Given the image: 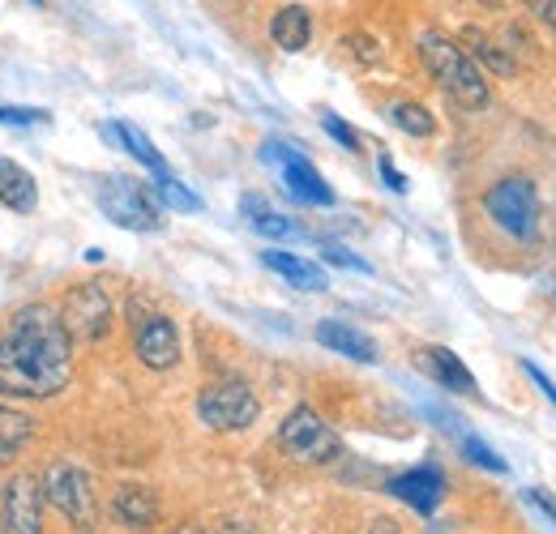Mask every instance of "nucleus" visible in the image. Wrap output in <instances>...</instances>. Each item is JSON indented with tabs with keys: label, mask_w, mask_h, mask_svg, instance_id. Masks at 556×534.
I'll return each mask as SVG.
<instances>
[{
	"label": "nucleus",
	"mask_w": 556,
	"mask_h": 534,
	"mask_svg": "<svg viewBox=\"0 0 556 534\" xmlns=\"http://www.w3.org/2000/svg\"><path fill=\"white\" fill-rule=\"evenodd\" d=\"M419 61L424 68L432 73V81L454 99V103H463V107H471V112H480L488 107V81H484V68L476 65L454 39H445V35H437V30H424L416 43Z\"/></svg>",
	"instance_id": "nucleus-2"
},
{
	"label": "nucleus",
	"mask_w": 556,
	"mask_h": 534,
	"mask_svg": "<svg viewBox=\"0 0 556 534\" xmlns=\"http://www.w3.org/2000/svg\"><path fill=\"white\" fill-rule=\"evenodd\" d=\"M262 262L275 269V274H282L291 287H300V291H326V287H330L326 269L317 266V262L295 257V253H278V249H270V253H262Z\"/></svg>",
	"instance_id": "nucleus-19"
},
{
	"label": "nucleus",
	"mask_w": 556,
	"mask_h": 534,
	"mask_svg": "<svg viewBox=\"0 0 556 534\" xmlns=\"http://www.w3.org/2000/svg\"><path fill=\"white\" fill-rule=\"evenodd\" d=\"M43 500L70 522L73 531H94L99 526V505H94V483L90 474L73 462H56L43 474Z\"/></svg>",
	"instance_id": "nucleus-6"
},
{
	"label": "nucleus",
	"mask_w": 556,
	"mask_h": 534,
	"mask_svg": "<svg viewBox=\"0 0 556 534\" xmlns=\"http://www.w3.org/2000/svg\"><path fill=\"white\" fill-rule=\"evenodd\" d=\"M522 496H527V500H531L535 509H544V518H548V522H553V526H556V496H553V492H540V487H527Z\"/></svg>",
	"instance_id": "nucleus-28"
},
{
	"label": "nucleus",
	"mask_w": 556,
	"mask_h": 534,
	"mask_svg": "<svg viewBox=\"0 0 556 534\" xmlns=\"http://www.w3.org/2000/svg\"><path fill=\"white\" fill-rule=\"evenodd\" d=\"M30 436H35L30 415H22L17 406H4V402H0V467H9V462L30 445Z\"/></svg>",
	"instance_id": "nucleus-20"
},
{
	"label": "nucleus",
	"mask_w": 556,
	"mask_h": 534,
	"mask_svg": "<svg viewBox=\"0 0 556 534\" xmlns=\"http://www.w3.org/2000/svg\"><path fill=\"white\" fill-rule=\"evenodd\" d=\"M73 338L52 304H26L0 338V398H52L70 385Z\"/></svg>",
	"instance_id": "nucleus-1"
},
{
	"label": "nucleus",
	"mask_w": 556,
	"mask_h": 534,
	"mask_svg": "<svg viewBox=\"0 0 556 534\" xmlns=\"http://www.w3.org/2000/svg\"><path fill=\"white\" fill-rule=\"evenodd\" d=\"M172 534H206V531H202V526H193V522H185V526H176Z\"/></svg>",
	"instance_id": "nucleus-33"
},
{
	"label": "nucleus",
	"mask_w": 556,
	"mask_h": 534,
	"mask_svg": "<svg viewBox=\"0 0 556 534\" xmlns=\"http://www.w3.org/2000/svg\"><path fill=\"white\" fill-rule=\"evenodd\" d=\"M99 209L108 223L125 231H159L163 227V205L159 198L138 185L134 176H103L99 180Z\"/></svg>",
	"instance_id": "nucleus-4"
},
{
	"label": "nucleus",
	"mask_w": 556,
	"mask_h": 534,
	"mask_svg": "<svg viewBox=\"0 0 556 534\" xmlns=\"http://www.w3.org/2000/svg\"><path fill=\"white\" fill-rule=\"evenodd\" d=\"M419 368H428V372H432V381H441L450 394H467V398H476V394H480L476 377L467 372V364H463L450 346H428V351L419 355Z\"/></svg>",
	"instance_id": "nucleus-14"
},
{
	"label": "nucleus",
	"mask_w": 556,
	"mask_h": 534,
	"mask_svg": "<svg viewBox=\"0 0 556 534\" xmlns=\"http://www.w3.org/2000/svg\"><path fill=\"white\" fill-rule=\"evenodd\" d=\"M134 321V351L150 372H167L180 364V334L172 326V317L163 313H129Z\"/></svg>",
	"instance_id": "nucleus-10"
},
{
	"label": "nucleus",
	"mask_w": 556,
	"mask_h": 534,
	"mask_svg": "<svg viewBox=\"0 0 556 534\" xmlns=\"http://www.w3.org/2000/svg\"><path fill=\"white\" fill-rule=\"evenodd\" d=\"M262 158L282 167V185H287V193L295 201H304V205H334V189L321 180V171H317L300 150H291V145H282V141H270V145L262 150Z\"/></svg>",
	"instance_id": "nucleus-11"
},
{
	"label": "nucleus",
	"mask_w": 556,
	"mask_h": 534,
	"mask_svg": "<svg viewBox=\"0 0 556 534\" xmlns=\"http://www.w3.org/2000/svg\"><path fill=\"white\" fill-rule=\"evenodd\" d=\"M386 492L399 496L403 505H412L419 518H432L437 505H441V496H445V474L437 467L403 470V474H394V479L386 483Z\"/></svg>",
	"instance_id": "nucleus-12"
},
{
	"label": "nucleus",
	"mask_w": 556,
	"mask_h": 534,
	"mask_svg": "<svg viewBox=\"0 0 556 534\" xmlns=\"http://www.w3.org/2000/svg\"><path fill=\"white\" fill-rule=\"evenodd\" d=\"M326 262H334V266H348V269H359V274H368V262L364 257H355V253H348V249H326Z\"/></svg>",
	"instance_id": "nucleus-30"
},
{
	"label": "nucleus",
	"mask_w": 556,
	"mask_h": 534,
	"mask_svg": "<svg viewBox=\"0 0 556 534\" xmlns=\"http://www.w3.org/2000/svg\"><path fill=\"white\" fill-rule=\"evenodd\" d=\"M278 449L291 458V462H304V467H326L343 454V441L339 432L313 410V406H295L282 423H278Z\"/></svg>",
	"instance_id": "nucleus-3"
},
{
	"label": "nucleus",
	"mask_w": 556,
	"mask_h": 534,
	"mask_svg": "<svg viewBox=\"0 0 556 534\" xmlns=\"http://www.w3.org/2000/svg\"><path fill=\"white\" fill-rule=\"evenodd\" d=\"M467 39L476 43V52L484 56V65H488V68H496V73H505V77L514 73V61H509V56H505V52H501L496 43H488V35H480V30H467Z\"/></svg>",
	"instance_id": "nucleus-25"
},
{
	"label": "nucleus",
	"mask_w": 556,
	"mask_h": 534,
	"mask_svg": "<svg viewBox=\"0 0 556 534\" xmlns=\"http://www.w3.org/2000/svg\"><path fill=\"white\" fill-rule=\"evenodd\" d=\"M154 189H159V198L167 201L172 209H189V214H193V209H202V198H198L193 189H185V185H180V180H176L172 171L154 176Z\"/></svg>",
	"instance_id": "nucleus-22"
},
{
	"label": "nucleus",
	"mask_w": 556,
	"mask_h": 534,
	"mask_svg": "<svg viewBox=\"0 0 556 534\" xmlns=\"http://www.w3.org/2000/svg\"><path fill=\"white\" fill-rule=\"evenodd\" d=\"M56 313H61V321H65L73 342H99V338L112 330L116 304L108 300V291L99 282H81V287H73L70 295L61 300Z\"/></svg>",
	"instance_id": "nucleus-8"
},
{
	"label": "nucleus",
	"mask_w": 556,
	"mask_h": 534,
	"mask_svg": "<svg viewBox=\"0 0 556 534\" xmlns=\"http://www.w3.org/2000/svg\"><path fill=\"white\" fill-rule=\"evenodd\" d=\"M223 534H249V531H244L240 522H227V526H223Z\"/></svg>",
	"instance_id": "nucleus-34"
},
{
	"label": "nucleus",
	"mask_w": 556,
	"mask_h": 534,
	"mask_svg": "<svg viewBox=\"0 0 556 534\" xmlns=\"http://www.w3.org/2000/svg\"><path fill=\"white\" fill-rule=\"evenodd\" d=\"M30 4H43V0H30Z\"/></svg>",
	"instance_id": "nucleus-35"
},
{
	"label": "nucleus",
	"mask_w": 556,
	"mask_h": 534,
	"mask_svg": "<svg viewBox=\"0 0 556 534\" xmlns=\"http://www.w3.org/2000/svg\"><path fill=\"white\" fill-rule=\"evenodd\" d=\"M484 209L488 218L514 240H535V231H540V193L527 176L496 180L484 193Z\"/></svg>",
	"instance_id": "nucleus-5"
},
{
	"label": "nucleus",
	"mask_w": 556,
	"mask_h": 534,
	"mask_svg": "<svg viewBox=\"0 0 556 534\" xmlns=\"http://www.w3.org/2000/svg\"><path fill=\"white\" fill-rule=\"evenodd\" d=\"M317 342L330 346V351H339V355H348L355 364H377V359H381V355H377V342L368 334H359L348 321H321V326H317Z\"/></svg>",
	"instance_id": "nucleus-16"
},
{
	"label": "nucleus",
	"mask_w": 556,
	"mask_h": 534,
	"mask_svg": "<svg viewBox=\"0 0 556 534\" xmlns=\"http://www.w3.org/2000/svg\"><path fill=\"white\" fill-rule=\"evenodd\" d=\"M321 129H326V134L334 137V141H339V145H343V150H351V154H355V150H359V145H364V141H359V134H355V129H351L348 120H339V116H334V112H326V116H321Z\"/></svg>",
	"instance_id": "nucleus-26"
},
{
	"label": "nucleus",
	"mask_w": 556,
	"mask_h": 534,
	"mask_svg": "<svg viewBox=\"0 0 556 534\" xmlns=\"http://www.w3.org/2000/svg\"><path fill=\"white\" fill-rule=\"evenodd\" d=\"M458 436H463V458H467V462H476V467L488 470V474H505V470H509L505 467V458L492 454L480 436H471V432H458Z\"/></svg>",
	"instance_id": "nucleus-23"
},
{
	"label": "nucleus",
	"mask_w": 556,
	"mask_h": 534,
	"mask_svg": "<svg viewBox=\"0 0 556 534\" xmlns=\"http://www.w3.org/2000/svg\"><path fill=\"white\" fill-rule=\"evenodd\" d=\"M43 479L13 474L0 492V531L4 534H43Z\"/></svg>",
	"instance_id": "nucleus-9"
},
{
	"label": "nucleus",
	"mask_w": 556,
	"mask_h": 534,
	"mask_svg": "<svg viewBox=\"0 0 556 534\" xmlns=\"http://www.w3.org/2000/svg\"><path fill=\"white\" fill-rule=\"evenodd\" d=\"M377 167H381V180H386L394 193H407V180L399 176V167H394V158H390V154H381V158H377Z\"/></svg>",
	"instance_id": "nucleus-29"
},
{
	"label": "nucleus",
	"mask_w": 556,
	"mask_h": 534,
	"mask_svg": "<svg viewBox=\"0 0 556 534\" xmlns=\"http://www.w3.org/2000/svg\"><path fill=\"white\" fill-rule=\"evenodd\" d=\"M0 125H48V112H35V107H4V103H0Z\"/></svg>",
	"instance_id": "nucleus-27"
},
{
	"label": "nucleus",
	"mask_w": 556,
	"mask_h": 534,
	"mask_svg": "<svg viewBox=\"0 0 556 534\" xmlns=\"http://www.w3.org/2000/svg\"><path fill=\"white\" fill-rule=\"evenodd\" d=\"M386 112H390V120H394L407 137H432L437 134L432 112H428L424 103H416V99H399V103H390Z\"/></svg>",
	"instance_id": "nucleus-21"
},
{
	"label": "nucleus",
	"mask_w": 556,
	"mask_h": 534,
	"mask_svg": "<svg viewBox=\"0 0 556 534\" xmlns=\"http://www.w3.org/2000/svg\"><path fill=\"white\" fill-rule=\"evenodd\" d=\"M103 137H112V145H121V150H129L134 158H138L141 167H150L154 176H163V171H172L167 167V158L154 150V141L141 134L138 125H125V120H108L103 125Z\"/></svg>",
	"instance_id": "nucleus-17"
},
{
	"label": "nucleus",
	"mask_w": 556,
	"mask_h": 534,
	"mask_svg": "<svg viewBox=\"0 0 556 534\" xmlns=\"http://www.w3.org/2000/svg\"><path fill=\"white\" fill-rule=\"evenodd\" d=\"M522 368H527V377H531V381H535V385H540V390L548 394V402H553V406H556V385H553V381H548V372H544L540 364H531V359H527Z\"/></svg>",
	"instance_id": "nucleus-32"
},
{
	"label": "nucleus",
	"mask_w": 556,
	"mask_h": 534,
	"mask_svg": "<svg viewBox=\"0 0 556 534\" xmlns=\"http://www.w3.org/2000/svg\"><path fill=\"white\" fill-rule=\"evenodd\" d=\"M527 9H531V13L556 35V0H527Z\"/></svg>",
	"instance_id": "nucleus-31"
},
{
	"label": "nucleus",
	"mask_w": 556,
	"mask_h": 534,
	"mask_svg": "<svg viewBox=\"0 0 556 534\" xmlns=\"http://www.w3.org/2000/svg\"><path fill=\"white\" fill-rule=\"evenodd\" d=\"M270 39H275L282 52H304L308 39H313V17L304 4H282L270 22Z\"/></svg>",
	"instance_id": "nucleus-18"
},
{
	"label": "nucleus",
	"mask_w": 556,
	"mask_h": 534,
	"mask_svg": "<svg viewBox=\"0 0 556 534\" xmlns=\"http://www.w3.org/2000/svg\"><path fill=\"white\" fill-rule=\"evenodd\" d=\"M0 205L13 214H30L39 205V185L17 158H0Z\"/></svg>",
	"instance_id": "nucleus-15"
},
{
	"label": "nucleus",
	"mask_w": 556,
	"mask_h": 534,
	"mask_svg": "<svg viewBox=\"0 0 556 534\" xmlns=\"http://www.w3.org/2000/svg\"><path fill=\"white\" fill-rule=\"evenodd\" d=\"M112 518L129 531H150L159 522V496L146 483H121L112 496Z\"/></svg>",
	"instance_id": "nucleus-13"
},
{
	"label": "nucleus",
	"mask_w": 556,
	"mask_h": 534,
	"mask_svg": "<svg viewBox=\"0 0 556 534\" xmlns=\"http://www.w3.org/2000/svg\"><path fill=\"white\" fill-rule=\"evenodd\" d=\"M249 223H253V231H257V236H266V240H291V236H300V227H295L287 214H275V209L249 214Z\"/></svg>",
	"instance_id": "nucleus-24"
},
{
	"label": "nucleus",
	"mask_w": 556,
	"mask_h": 534,
	"mask_svg": "<svg viewBox=\"0 0 556 534\" xmlns=\"http://www.w3.org/2000/svg\"><path fill=\"white\" fill-rule=\"evenodd\" d=\"M198 415L214 432H244L257 423L262 402L240 377H227V381H214L198 394Z\"/></svg>",
	"instance_id": "nucleus-7"
}]
</instances>
